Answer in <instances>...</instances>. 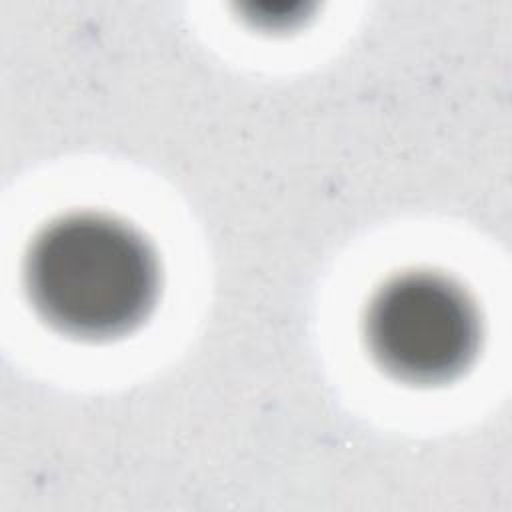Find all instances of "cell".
Wrapping results in <instances>:
<instances>
[{
  "mask_svg": "<svg viewBox=\"0 0 512 512\" xmlns=\"http://www.w3.org/2000/svg\"><path fill=\"white\" fill-rule=\"evenodd\" d=\"M26 288L64 334L104 340L134 330L156 304L158 260L128 224L80 212L54 220L32 242Z\"/></svg>",
  "mask_w": 512,
  "mask_h": 512,
  "instance_id": "6da1fadb",
  "label": "cell"
},
{
  "mask_svg": "<svg viewBox=\"0 0 512 512\" xmlns=\"http://www.w3.org/2000/svg\"><path fill=\"white\" fill-rule=\"evenodd\" d=\"M366 340L376 362L410 384L462 374L480 344V320L466 292L434 272H406L370 300Z\"/></svg>",
  "mask_w": 512,
  "mask_h": 512,
  "instance_id": "7a4b0ae2",
  "label": "cell"
}]
</instances>
